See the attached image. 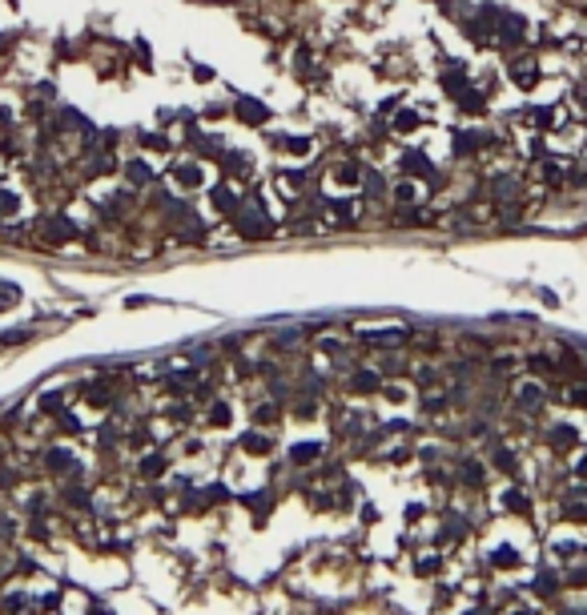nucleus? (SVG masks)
Returning a JSON list of instances; mask_svg holds the SVG:
<instances>
[{
  "label": "nucleus",
  "instance_id": "1",
  "mask_svg": "<svg viewBox=\"0 0 587 615\" xmlns=\"http://www.w3.org/2000/svg\"><path fill=\"white\" fill-rule=\"evenodd\" d=\"M270 217H266V213H261V205H254V210H238V233H242V238H266V233H270Z\"/></svg>",
  "mask_w": 587,
  "mask_h": 615
},
{
  "label": "nucleus",
  "instance_id": "2",
  "mask_svg": "<svg viewBox=\"0 0 587 615\" xmlns=\"http://www.w3.org/2000/svg\"><path fill=\"white\" fill-rule=\"evenodd\" d=\"M507 73H511V81L519 85V89H535V85H539V65H535V57H515Z\"/></svg>",
  "mask_w": 587,
  "mask_h": 615
},
{
  "label": "nucleus",
  "instance_id": "3",
  "mask_svg": "<svg viewBox=\"0 0 587 615\" xmlns=\"http://www.w3.org/2000/svg\"><path fill=\"white\" fill-rule=\"evenodd\" d=\"M491 197H495L499 205H515V201H519V178H515V173L491 178Z\"/></svg>",
  "mask_w": 587,
  "mask_h": 615
},
{
  "label": "nucleus",
  "instance_id": "4",
  "mask_svg": "<svg viewBox=\"0 0 587 615\" xmlns=\"http://www.w3.org/2000/svg\"><path fill=\"white\" fill-rule=\"evenodd\" d=\"M515 406H519L523 414H535L539 406H543V386H539V382H523V386L515 390Z\"/></svg>",
  "mask_w": 587,
  "mask_h": 615
},
{
  "label": "nucleus",
  "instance_id": "5",
  "mask_svg": "<svg viewBox=\"0 0 587 615\" xmlns=\"http://www.w3.org/2000/svg\"><path fill=\"white\" fill-rule=\"evenodd\" d=\"M491 145V137L487 133H455V153L458 157H467V153H474V149H487Z\"/></svg>",
  "mask_w": 587,
  "mask_h": 615
},
{
  "label": "nucleus",
  "instance_id": "6",
  "mask_svg": "<svg viewBox=\"0 0 587 615\" xmlns=\"http://www.w3.org/2000/svg\"><path fill=\"white\" fill-rule=\"evenodd\" d=\"M238 117H242L245 125H261V121L270 117V109H266L261 101H254V97H242L238 101Z\"/></svg>",
  "mask_w": 587,
  "mask_h": 615
},
{
  "label": "nucleus",
  "instance_id": "7",
  "mask_svg": "<svg viewBox=\"0 0 587 615\" xmlns=\"http://www.w3.org/2000/svg\"><path fill=\"white\" fill-rule=\"evenodd\" d=\"M410 334L407 330H398V326H394V330H370V334H362V342H366V346H398V342H407Z\"/></svg>",
  "mask_w": 587,
  "mask_h": 615
},
{
  "label": "nucleus",
  "instance_id": "8",
  "mask_svg": "<svg viewBox=\"0 0 587 615\" xmlns=\"http://www.w3.org/2000/svg\"><path fill=\"white\" fill-rule=\"evenodd\" d=\"M442 89L458 97V93L467 89V68H463V65H447V68H442Z\"/></svg>",
  "mask_w": 587,
  "mask_h": 615
},
{
  "label": "nucleus",
  "instance_id": "9",
  "mask_svg": "<svg viewBox=\"0 0 587 615\" xmlns=\"http://www.w3.org/2000/svg\"><path fill=\"white\" fill-rule=\"evenodd\" d=\"M165 470H169V458H165V454H145L141 467H137V475H141V479H161Z\"/></svg>",
  "mask_w": 587,
  "mask_h": 615
},
{
  "label": "nucleus",
  "instance_id": "10",
  "mask_svg": "<svg viewBox=\"0 0 587 615\" xmlns=\"http://www.w3.org/2000/svg\"><path fill=\"white\" fill-rule=\"evenodd\" d=\"M41 229L49 233V242H65V238H73V233H77L68 217H49V222H45V226H41Z\"/></svg>",
  "mask_w": 587,
  "mask_h": 615
},
{
  "label": "nucleus",
  "instance_id": "11",
  "mask_svg": "<svg viewBox=\"0 0 587 615\" xmlns=\"http://www.w3.org/2000/svg\"><path fill=\"white\" fill-rule=\"evenodd\" d=\"M213 201H217V210L222 213H233V217H238V210H242V201H238V194H233L229 185H217V189H213Z\"/></svg>",
  "mask_w": 587,
  "mask_h": 615
},
{
  "label": "nucleus",
  "instance_id": "12",
  "mask_svg": "<svg viewBox=\"0 0 587 615\" xmlns=\"http://www.w3.org/2000/svg\"><path fill=\"white\" fill-rule=\"evenodd\" d=\"M403 169H407L410 178H430V173H435L423 153H407V157H403Z\"/></svg>",
  "mask_w": 587,
  "mask_h": 615
},
{
  "label": "nucleus",
  "instance_id": "13",
  "mask_svg": "<svg viewBox=\"0 0 587 615\" xmlns=\"http://www.w3.org/2000/svg\"><path fill=\"white\" fill-rule=\"evenodd\" d=\"M458 479L467 486H483V467H479V458H463V463H458Z\"/></svg>",
  "mask_w": 587,
  "mask_h": 615
},
{
  "label": "nucleus",
  "instance_id": "14",
  "mask_svg": "<svg viewBox=\"0 0 587 615\" xmlns=\"http://www.w3.org/2000/svg\"><path fill=\"white\" fill-rule=\"evenodd\" d=\"M318 454H322V447H318V442H302V447H294V451H290V463H294V467H306V463H314Z\"/></svg>",
  "mask_w": 587,
  "mask_h": 615
},
{
  "label": "nucleus",
  "instance_id": "15",
  "mask_svg": "<svg viewBox=\"0 0 587 615\" xmlns=\"http://www.w3.org/2000/svg\"><path fill=\"white\" fill-rule=\"evenodd\" d=\"M547 438H551V447H555V451H571V447L579 442V435H575L571 426H555V430H551Z\"/></svg>",
  "mask_w": 587,
  "mask_h": 615
},
{
  "label": "nucleus",
  "instance_id": "16",
  "mask_svg": "<svg viewBox=\"0 0 587 615\" xmlns=\"http://www.w3.org/2000/svg\"><path fill=\"white\" fill-rule=\"evenodd\" d=\"M455 101H458V109H463V113H483V105H487V101H483V93H474V89H463Z\"/></svg>",
  "mask_w": 587,
  "mask_h": 615
},
{
  "label": "nucleus",
  "instance_id": "17",
  "mask_svg": "<svg viewBox=\"0 0 587 615\" xmlns=\"http://www.w3.org/2000/svg\"><path fill=\"white\" fill-rule=\"evenodd\" d=\"M507 511H515V515H531V499H527V495H523L519 486H511V491H507Z\"/></svg>",
  "mask_w": 587,
  "mask_h": 615
},
{
  "label": "nucleus",
  "instance_id": "18",
  "mask_svg": "<svg viewBox=\"0 0 587 615\" xmlns=\"http://www.w3.org/2000/svg\"><path fill=\"white\" fill-rule=\"evenodd\" d=\"M125 178H129L133 185H149V181H153V169H149L145 161H129L125 165Z\"/></svg>",
  "mask_w": 587,
  "mask_h": 615
},
{
  "label": "nucleus",
  "instance_id": "19",
  "mask_svg": "<svg viewBox=\"0 0 587 615\" xmlns=\"http://www.w3.org/2000/svg\"><path fill=\"white\" fill-rule=\"evenodd\" d=\"M350 386L358 390V394H370V390H378L382 382H378V374H375V370H358L354 378H350Z\"/></svg>",
  "mask_w": 587,
  "mask_h": 615
},
{
  "label": "nucleus",
  "instance_id": "20",
  "mask_svg": "<svg viewBox=\"0 0 587 615\" xmlns=\"http://www.w3.org/2000/svg\"><path fill=\"white\" fill-rule=\"evenodd\" d=\"M242 451H249V454H266V451H270V435H258V430L242 435Z\"/></svg>",
  "mask_w": 587,
  "mask_h": 615
},
{
  "label": "nucleus",
  "instance_id": "21",
  "mask_svg": "<svg viewBox=\"0 0 587 615\" xmlns=\"http://www.w3.org/2000/svg\"><path fill=\"white\" fill-rule=\"evenodd\" d=\"M447 531H442V539H463L467 535V519L463 515H447V523H442Z\"/></svg>",
  "mask_w": 587,
  "mask_h": 615
},
{
  "label": "nucleus",
  "instance_id": "22",
  "mask_svg": "<svg viewBox=\"0 0 587 615\" xmlns=\"http://www.w3.org/2000/svg\"><path fill=\"white\" fill-rule=\"evenodd\" d=\"M302 185H306V173H302V169H286V173H282V189H286V194H298Z\"/></svg>",
  "mask_w": 587,
  "mask_h": 615
},
{
  "label": "nucleus",
  "instance_id": "23",
  "mask_svg": "<svg viewBox=\"0 0 587 615\" xmlns=\"http://www.w3.org/2000/svg\"><path fill=\"white\" fill-rule=\"evenodd\" d=\"M539 178L547 181V185H559V181H563V165L559 161H543L539 165Z\"/></svg>",
  "mask_w": 587,
  "mask_h": 615
},
{
  "label": "nucleus",
  "instance_id": "24",
  "mask_svg": "<svg viewBox=\"0 0 587 615\" xmlns=\"http://www.w3.org/2000/svg\"><path fill=\"white\" fill-rule=\"evenodd\" d=\"M65 502H73L77 511H89V491H81V486H65Z\"/></svg>",
  "mask_w": 587,
  "mask_h": 615
},
{
  "label": "nucleus",
  "instance_id": "25",
  "mask_svg": "<svg viewBox=\"0 0 587 615\" xmlns=\"http://www.w3.org/2000/svg\"><path fill=\"white\" fill-rule=\"evenodd\" d=\"M414 125H419V113H414V109H403V113L394 117V129L398 133H410Z\"/></svg>",
  "mask_w": 587,
  "mask_h": 615
},
{
  "label": "nucleus",
  "instance_id": "26",
  "mask_svg": "<svg viewBox=\"0 0 587 615\" xmlns=\"http://www.w3.org/2000/svg\"><path fill=\"white\" fill-rule=\"evenodd\" d=\"M177 181H181V185H201V165H181Z\"/></svg>",
  "mask_w": 587,
  "mask_h": 615
},
{
  "label": "nucleus",
  "instance_id": "27",
  "mask_svg": "<svg viewBox=\"0 0 587 615\" xmlns=\"http://www.w3.org/2000/svg\"><path fill=\"white\" fill-rule=\"evenodd\" d=\"M563 519H567V523H587V502H567V507H563Z\"/></svg>",
  "mask_w": 587,
  "mask_h": 615
},
{
  "label": "nucleus",
  "instance_id": "28",
  "mask_svg": "<svg viewBox=\"0 0 587 615\" xmlns=\"http://www.w3.org/2000/svg\"><path fill=\"white\" fill-rule=\"evenodd\" d=\"M49 470H73V454L68 451H52L49 454Z\"/></svg>",
  "mask_w": 587,
  "mask_h": 615
},
{
  "label": "nucleus",
  "instance_id": "29",
  "mask_svg": "<svg viewBox=\"0 0 587 615\" xmlns=\"http://www.w3.org/2000/svg\"><path fill=\"white\" fill-rule=\"evenodd\" d=\"M85 394H89V398H85V403H89V406H109V403H113V398H109V390H105V386H89V390H85Z\"/></svg>",
  "mask_w": 587,
  "mask_h": 615
},
{
  "label": "nucleus",
  "instance_id": "30",
  "mask_svg": "<svg viewBox=\"0 0 587 615\" xmlns=\"http://www.w3.org/2000/svg\"><path fill=\"white\" fill-rule=\"evenodd\" d=\"M535 591H539L543 599L555 595V591H559V579H555V575H539V579H535Z\"/></svg>",
  "mask_w": 587,
  "mask_h": 615
},
{
  "label": "nucleus",
  "instance_id": "31",
  "mask_svg": "<svg viewBox=\"0 0 587 615\" xmlns=\"http://www.w3.org/2000/svg\"><path fill=\"white\" fill-rule=\"evenodd\" d=\"M314 410H318V403H314V398H306V394H302V398L294 403V414H298V419H310Z\"/></svg>",
  "mask_w": 587,
  "mask_h": 615
},
{
  "label": "nucleus",
  "instance_id": "32",
  "mask_svg": "<svg viewBox=\"0 0 587 615\" xmlns=\"http://www.w3.org/2000/svg\"><path fill=\"white\" fill-rule=\"evenodd\" d=\"M17 205H20V197H17V194L0 189V213H4V217H8V213H17Z\"/></svg>",
  "mask_w": 587,
  "mask_h": 615
},
{
  "label": "nucleus",
  "instance_id": "33",
  "mask_svg": "<svg viewBox=\"0 0 587 615\" xmlns=\"http://www.w3.org/2000/svg\"><path fill=\"white\" fill-rule=\"evenodd\" d=\"M254 419H258V422H274V419H277V406H274V403L254 406Z\"/></svg>",
  "mask_w": 587,
  "mask_h": 615
},
{
  "label": "nucleus",
  "instance_id": "34",
  "mask_svg": "<svg viewBox=\"0 0 587 615\" xmlns=\"http://www.w3.org/2000/svg\"><path fill=\"white\" fill-rule=\"evenodd\" d=\"M210 422H213V426H226V422H229V406H226V403H213Z\"/></svg>",
  "mask_w": 587,
  "mask_h": 615
},
{
  "label": "nucleus",
  "instance_id": "35",
  "mask_svg": "<svg viewBox=\"0 0 587 615\" xmlns=\"http://www.w3.org/2000/svg\"><path fill=\"white\" fill-rule=\"evenodd\" d=\"M57 426H61V430H65V435H77V430H81V422L73 419V414H65V410H61V414H57Z\"/></svg>",
  "mask_w": 587,
  "mask_h": 615
},
{
  "label": "nucleus",
  "instance_id": "36",
  "mask_svg": "<svg viewBox=\"0 0 587 615\" xmlns=\"http://www.w3.org/2000/svg\"><path fill=\"white\" fill-rule=\"evenodd\" d=\"M563 403H567V406H587V386H571Z\"/></svg>",
  "mask_w": 587,
  "mask_h": 615
},
{
  "label": "nucleus",
  "instance_id": "37",
  "mask_svg": "<svg viewBox=\"0 0 587 615\" xmlns=\"http://www.w3.org/2000/svg\"><path fill=\"white\" fill-rule=\"evenodd\" d=\"M439 559H435V555H426V559H419V563H414V571H419V575H435V571H439Z\"/></svg>",
  "mask_w": 587,
  "mask_h": 615
},
{
  "label": "nucleus",
  "instance_id": "38",
  "mask_svg": "<svg viewBox=\"0 0 587 615\" xmlns=\"http://www.w3.org/2000/svg\"><path fill=\"white\" fill-rule=\"evenodd\" d=\"M29 535L45 543V539H49V523H45V519H33V523H29Z\"/></svg>",
  "mask_w": 587,
  "mask_h": 615
},
{
  "label": "nucleus",
  "instance_id": "39",
  "mask_svg": "<svg viewBox=\"0 0 587 615\" xmlns=\"http://www.w3.org/2000/svg\"><path fill=\"white\" fill-rule=\"evenodd\" d=\"M511 366H515V354H503V358H495V362H491V374H507Z\"/></svg>",
  "mask_w": 587,
  "mask_h": 615
},
{
  "label": "nucleus",
  "instance_id": "40",
  "mask_svg": "<svg viewBox=\"0 0 587 615\" xmlns=\"http://www.w3.org/2000/svg\"><path fill=\"white\" fill-rule=\"evenodd\" d=\"M531 121H535L539 129H547V125H555V113H551V109H535V113H531Z\"/></svg>",
  "mask_w": 587,
  "mask_h": 615
},
{
  "label": "nucleus",
  "instance_id": "41",
  "mask_svg": "<svg viewBox=\"0 0 587 615\" xmlns=\"http://www.w3.org/2000/svg\"><path fill=\"white\" fill-rule=\"evenodd\" d=\"M394 201H403V205H407V201H414V185H407V181H403V185H394Z\"/></svg>",
  "mask_w": 587,
  "mask_h": 615
},
{
  "label": "nucleus",
  "instance_id": "42",
  "mask_svg": "<svg viewBox=\"0 0 587 615\" xmlns=\"http://www.w3.org/2000/svg\"><path fill=\"white\" fill-rule=\"evenodd\" d=\"M286 149L302 157V153H310V141H306V137H290V141H286Z\"/></svg>",
  "mask_w": 587,
  "mask_h": 615
},
{
  "label": "nucleus",
  "instance_id": "43",
  "mask_svg": "<svg viewBox=\"0 0 587 615\" xmlns=\"http://www.w3.org/2000/svg\"><path fill=\"white\" fill-rule=\"evenodd\" d=\"M495 467H499V470H515V454L499 451V454H495Z\"/></svg>",
  "mask_w": 587,
  "mask_h": 615
},
{
  "label": "nucleus",
  "instance_id": "44",
  "mask_svg": "<svg viewBox=\"0 0 587 615\" xmlns=\"http://www.w3.org/2000/svg\"><path fill=\"white\" fill-rule=\"evenodd\" d=\"M495 567H519L515 551H499V555H495Z\"/></svg>",
  "mask_w": 587,
  "mask_h": 615
},
{
  "label": "nucleus",
  "instance_id": "45",
  "mask_svg": "<svg viewBox=\"0 0 587 615\" xmlns=\"http://www.w3.org/2000/svg\"><path fill=\"white\" fill-rule=\"evenodd\" d=\"M358 178H362V173H358V169H354V165H346L342 173H338V181H342V185H354V181H358Z\"/></svg>",
  "mask_w": 587,
  "mask_h": 615
},
{
  "label": "nucleus",
  "instance_id": "46",
  "mask_svg": "<svg viewBox=\"0 0 587 615\" xmlns=\"http://www.w3.org/2000/svg\"><path fill=\"white\" fill-rule=\"evenodd\" d=\"M205 495H210V502H226V499H229V491H226V486H210Z\"/></svg>",
  "mask_w": 587,
  "mask_h": 615
},
{
  "label": "nucleus",
  "instance_id": "47",
  "mask_svg": "<svg viewBox=\"0 0 587 615\" xmlns=\"http://www.w3.org/2000/svg\"><path fill=\"white\" fill-rule=\"evenodd\" d=\"M366 194H382V178H366Z\"/></svg>",
  "mask_w": 587,
  "mask_h": 615
},
{
  "label": "nucleus",
  "instance_id": "48",
  "mask_svg": "<svg viewBox=\"0 0 587 615\" xmlns=\"http://www.w3.org/2000/svg\"><path fill=\"white\" fill-rule=\"evenodd\" d=\"M145 145L149 149H169V141H165V137H145Z\"/></svg>",
  "mask_w": 587,
  "mask_h": 615
},
{
  "label": "nucleus",
  "instance_id": "49",
  "mask_svg": "<svg viewBox=\"0 0 587 615\" xmlns=\"http://www.w3.org/2000/svg\"><path fill=\"white\" fill-rule=\"evenodd\" d=\"M575 475H579V479H587V454H579V463H575Z\"/></svg>",
  "mask_w": 587,
  "mask_h": 615
},
{
  "label": "nucleus",
  "instance_id": "50",
  "mask_svg": "<svg viewBox=\"0 0 587 615\" xmlns=\"http://www.w3.org/2000/svg\"><path fill=\"white\" fill-rule=\"evenodd\" d=\"M89 615H113V612H105V607H89Z\"/></svg>",
  "mask_w": 587,
  "mask_h": 615
},
{
  "label": "nucleus",
  "instance_id": "51",
  "mask_svg": "<svg viewBox=\"0 0 587 615\" xmlns=\"http://www.w3.org/2000/svg\"><path fill=\"white\" fill-rule=\"evenodd\" d=\"M467 615H491V612H467Z\"/></svg>",
  "mask_w": 587,
  "mask_h": 615
},
{
  "label": "nucleus",
  "instance_id": "52",
  "mask_svg": "<svg viewBox=\"0 0 587 615\" xmlns=\"http://www.w3.org/2000/svg\"><path fill=\"white\" fill-rule=\"evenodd\" d=\"M511 615H531V612H511Z\"/></svg>",
  "mask_w": 587,
  "mask_h": 615
},
{
  "label": "nucleus",
  "instance_id": "53",
  "mask_svg": "<svg viewBox=\"0 0 587 615\" xmlns=\"http://www.w3.org/2000/svg\"><path fill=\"white\" fill-rule=\"evenodd\" d=\"M563 615H571V612H563Z\"/></svg>",
  "mask_w": 587,
  "mask_h": 615
},
{
  "label": "nucleus",
  "instance_id": "54",
  "mask_svg": "<svg viewBox=\"0 0 587 615\" xmlns=\"http://www.w3.org/2000/svg\"><path fill=\"white\" fill-rule=\"evenodd\" d=\"M0 49H4V45H0Z\"/></svg>",
  "mask_w": 587,
  "mask_h": 615
}]
</instances>
